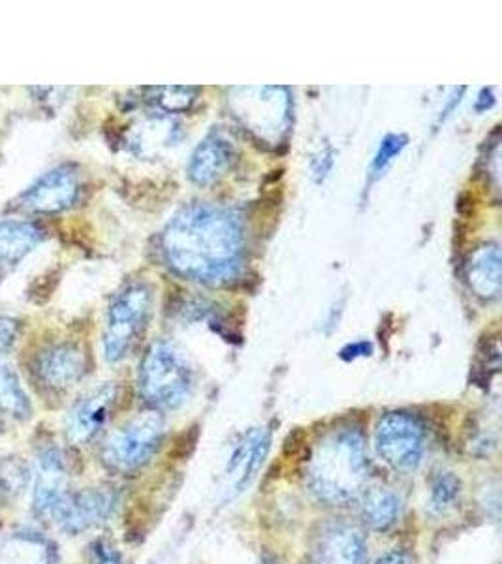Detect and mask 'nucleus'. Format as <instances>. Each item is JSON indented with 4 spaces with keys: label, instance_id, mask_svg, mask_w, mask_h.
<instances>
[{
    "label": "nucleus",
    "instance_id": "14",
    "mask_svg": "<svg viewBox=\"0 0 502 564\" xmlns=\"http://www.w3.org/2000/svg\"><path fill=\"white\" fill-rule=\"evenodd\" d=\"M470 289L480 297L493 300L501 292V250L495 243H485L472 254L469 268Z\"/></svg>",
    "mask_w": 502,
    "mask_h": 564
},
{
    "label": "nucleus",
    "instance_id": "22",
    "mask_svg": "<svg viewBox=\"0 0 502 564\" xmlns=\"http://www.w3.org/2000/svg\"><path fill=\"white\" fill-rule=\"evenodd\" d=\"M374 564H416V561H414L413 553H408L406 550H390Z\"/></svg>",
    "mask_w": 502,
    "mask_h": 564
},
{
    "label": "nucleus",
    "instance_id": "19",
    "mask_svg": "<svg viewBox=\"0 0 502 564\" xmlns=\"http://www.w3.org/2000/svg\"><path fill=\"white\" fill-rule=\"evenodd\" d=\"M0 406L18 414H25L29 411L25 395L21 393L18 386V379L8 371L7 367H0Z\"/></svg>",
    "mask_w": 502,
    "mask_h": 564
},
{
    "label": "nucleus",
    "instance_id": "24",
    "mask_svg": "<svg viewBox=\"0 0 502 564\" xmlns=\"http://www.w3.org/2000/svg\"><path fill=\"white\" fill-rule=\"evenodd\" d=\"M13 340V322L0 318V350L10 347Z\"/></svg>",
    "mask_w": 502,
    "mask_h": 564
},
{
    "label": "nucleus",
    "instance_id": "10",
    "mask_svg": "<svg viewBox=\"0 0 502 564\" xmlns=\"http://www.w3.org/2000/svg\"><path fill=\"white\" fill-rule=\"evenodd\" d=\"M78 196V180L66 167L53 170L44 177H40L25 194H23V207L31 212L57 213L74 204Z\"/></svg>",
    "mask_w": 502,
    "mask_h": 564
},
{
    "label": "nucleus",
    "instance_id": "15",
    "mask_svg": "<svg viewBox=\"0 0 502 564\" xmlns=\"http://www.w3.org/2000/svg\"><path fill=\"white\" fill-rule=\"evenodd\" d=\"M403 513V500L393 489L371 488L363 491L361 520L369 529L386 532L397 525Z\"/></svg>",
    "mask_w": 502,
    "mask_h": 564
},
{
    "label": "nucleus",
    "instance_id": "20",
    "mask_svg": "<svg viewBox=\"0 0 502 564\" xmlns=\"http://www.w3.org/2000/svg\"><path fill=\"white\" fill-rule=\"evenodd\" d=\"M408 138L405 134H390L380 143L379 151L374 154L373 166H371V174L373 181L379 180L380 175L384 174V170L390 166V162L401 154V151L406 148Z\"/></svg>",
    "mask_w": 502,
    "mask_h": 564
},
{
    "label": "nucleus",
    "instance_id": "3",
    "mask_svg": "<svg viewBox=\"0 0 502 564\" xmlns=\"http://www.w3.org/2000/svg\"><path fill=\"white\" fill-rule=\"evenodd\" d=\"M194 390V372L187 359L166 343L153 345L143 359L140 391L151 406L175 411Z\"/></svg>",
    "mask_w": 502,
    "mask_h": 564
},
{
    "label": "nucleus",
    "instance_id": "6",
    "mask_svg": "<svg viewBox=\"0 0 502 564\" xmlns=\"http://www.w3.org/2000/svg\"><path fill=\"white\" fill-rule=\"evenodd\" d=\"M374 446L382 462L401 473H413L425 454V430L418 417L406 412H390L380 417Z\"/></svg>",
    "mask_w": 502,
    "mask_h": 564
},
{
    "label": "nucleus",
    "instance_id": "17",
    "mask_svg": "<svg viewBox=\"0 0 502 564\" xmlns=\"http://www.w3.org/2000/svg\"><path fill=\"white\" fill-rule=\"evenodd\" d=\"M40 231L26 223H0V260L18 262L34 245H39Z\"/></svg>",
    "mask_w": 502,
    "mask_h": 564
},
{
    "label": "nucleus",
    "instance_id": "18",
    "mask_svg": "<svg viewBox=\"0 0 502 564\" xmlns=\"http://www.w3.org/2000/svg\"><path fill=\"white\" fill-rule=\"evenodd\" d=\"M461 500V481L451 473H438L432 481L429 505L433 512L446 513L458 507Z\"/></svg>",
    "mask_w": 502,
    "mask_h": 564
},
{
    "label": "nucleus",
    "instance_id": "4",
    "mask_svg": "<svg viewBox=\"0 0 502 564\" xmlns=\"http://www.w3.org/2000/svg\"><path fill=\"white\" fill-rule=\"evenodd\" d=\"M149 311L151 290L142 282L130 284L129 289L117 295L116 302L111 303L103 334V354L108 361H119L130 352L145 327Z\"/></svg>",
    "mask_w": 502,
    "mask_h": 564
},
{
    "label": "nucleus",
    "instance_id": "5",
    "mask_svg": "<svg viewBox=\"0 0 502 564\" xmlns=\"http://www.w3.org/2000/svg\"><path fill=\"white\" fill-rule=\"evenodd\" d=\"M164 436V422L155 412L140 414L108 438L103 462L119 473H132L151 462Z\"/></svg>",
    "mask_w": 502,
    "mask_h": 564
},
{
    "label": "nucleus",
    "instance_id": "21",
    "mask_svg": "<svg viewBox=\"0 0 502 564\" xmlns=\"http://www.w3.org/2000/svg\"><path fill=\"white\" fill-rule=\"evenodd\" d=\"M92 564H123V561L110 544L98 542L92 550Z\"/></svg>",
    "mask_w": 502,
    "mask_h": 564
},
{
    "label": "nucleus",
    "instance_id": "9",
    "mask_svg": "<svg viewBox=\"0 0 502 564\" xmlns=\"http://www.w3.org/2000/svg\"><path fill=\"white\" fill-rule=\"evenodd\" d=\"M116 401L117 388L113 384L98 386L79 399L78 403L74 404L66 423L72 441L87 443L92 436L98 435L110 420Z\"/></svg>",
    "mask_w": 502,
    "mask_h": 564
},
{
    "label": "nucleus",
    "instance_id": "8",
    "mask_svg": "<svg viewBox=\"0 0 502 564\" xmlns=\"http://www.w3.org/2000/svg\"><path fill=\"white\" fill-rule=\"evenodd\" d=\"M368 542L363 531L348 521H331L316 542L315 564H365Z\"/></svg>",
    "mask_w": 502,
    "mask_h": 564
},
{
    "label": "nucleus",
    "instance_id": "16",
    "mask_svg": "<svg viewBox=\"0 0 502 564\" xmlns=\"http://www.w3.org/2000/svg\"><path fill=\"white\" fill-rule=\"evenodd\" d=\"M65 489V470L58 456L47 454L40 463L39 480H36V507L42 510H53L63 502Z\"/></svg>",
    "mask_w": 502,
    "mask_h": 564
},
{
    "label": "nucleus",
    "instance_id": "13",
    "mask_svg": "<svg viewBox=\"0 0 502 564\" xmlns=\"http://www.w3.org/2000/svg\"><path fill=\"white\" fill-rule=\"evenodd\" d=\"M84 371V354L74 345L47 348L39 359L40 379L52 388H68L81 379Z\"/></svg>",
    "mask_w": 502,
    "mask_h": 564
},
{
    "label": "nucleus",
    "instance_id": "25",
    "mask_svg": "<svg viewBox=\"0 0 502 564\" xmlns=\"http://www.w3.org/2000/svg\"><path fill=\"white\" fill-rule=\"evenodd\" d=\"M270 564H273V563H270Z\"/></svg>",
    "mask_w": 502,
    "mask_h": 564
},
{
    "label": "nucleus",
    "instance_id": "23",
    "mask_svg": "<svg viewBox=\"0 0 502 564\" xmlns=\"http://www.w3.org/2000/svg\"><path fill=\"white\" fill-rule=\"evenodd\" d=\"M371 352H373V347L369 345L368 340H361V343L342 348L341 358L348 361V359L360 358V356H369Z\"/></svg>",
    "mask_w": 502,
    "mask_h": 564
},
{
    "label": "nucleus",
    "instance_id": "2",
    "mask_svg": "<svg viewBox=\"0 0 502 564\" xmlns=\"http://www.w3.org/2000/svg\"><path fill=\"white\" fill-rule=\"evenodd\" d=\"M369 456L365 436L345 425L324 436L307 468L309 488L326 505L342 507L365 491Z\"/></svg>",
    "mask_w": 502,
    "mask_h": 564
},
{
    "label": "nucleus",
    "instance_id": "11",
    "mask_svg": "<svg viewBox=\"0 0 502 564\" xmlns=\"http://www.w3.org/2000/svg\"><path fill=\"white\" fill-rule=\"evenodd\" d=\"M113 508H116L113 494L89 489L76 495L74 499L63 500L57 510H61V520L65 523V529L79 532L102 523L106 518H110Z\"/></svg>",
    "mask_w": 502,
    "mask_h": 564
},
{
    "label": "nucleus",
    "instance_id": "12",
    "mask_svg": "<svg viewBox=\"0 0 502 564\" xmlns=\"http://www.w3.org/2000/svg\"><path fill=\"white\" fill-rule=\"evenodd\" d=\"M233 148L225 135L211 132L194 149L188 164V175L196 185H211L232 166Z\"/></svg>",
    "mask_w": 502,
    "mask_h": 564
},
{
    "label": "nucleus",
    "instance_id": "1",
    "mask_svg": "<svg viewBox=\"0 0 502 564\" xmlns=\"http://www.w3.org/2000/svg\"><path fill=\"white\" fill-rule=\"evenodd\" d=\"M241 245L238 215L206 204L175 215L162 236L166 262L193 281L220 282L236 275Z\"/></svg>",
    "mask_w": 502,
    "mask_h": 564
},
{
    "label": "nucleus",
    "instance_id": "7",
    "mask_svg": "<svg viewBox=\"0 0 502 564\" xmlns=\"http://www.w3.org/2000/svg\"><path fill=\"white\" fill-rule=\"evenodd\" d=\"M271 433L264 427L252 430L239 441L225 468V500L243 494L257 478L265 457L270 454Z\"/></svg>",
    "mask_w": 502,
    "mask_h": 564
}]
</instances>
